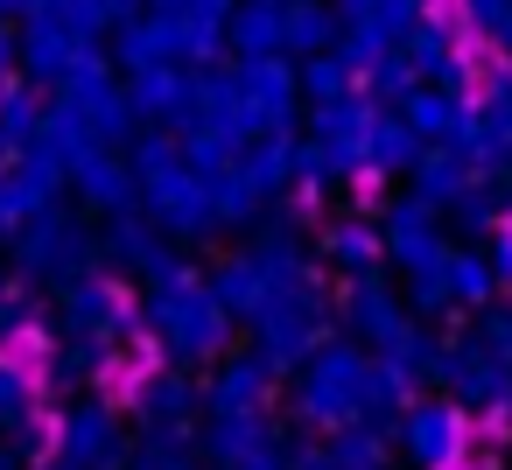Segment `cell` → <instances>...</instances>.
Returning <instances> with one entry per match:
<instances>
[{"instance_id":"277c9868","label":"cell","mask_w":512,"mask_h":470,"mask_svg":"<svg viewBox=\"0 0 512 470\" xmlns=\"http://www.w3.org/2000/svg\"><path fill=\"white\" fill-rule=\"evenodd\" d=\"M393 442L414 470H456L470 463V414L456 400H407V414L393 421Z\"/></svg>"},{"instance_id":"5bb4252c","label":"cell","mask_w":512,"mask_h":470,"mask_svg":"<svg viewBox=\"0 0 512 470\" xmlns=\"http://www.w3.org/2000/svg\"><path fill=\"white\" fill-rule=\"evenodd\" d=\"M470 337H477L491 358H505V365H512V302H491V309H477Z\"/></svg>"},{"instance_id":"7a4b0ae2","label":"cell","mask_w":512,"mask_h":470,"mask_svg":"<svg viewBox=\"0 0 512 470\" xmlns=\"http://www.w3.org/2000/svg\"><path fill=\"white\" fill-rule=\"evenodd\" d=\"M323 330H330V309L316 295V281H295L288 295H274L260 316H253V337H260V365L267 372H295L323 351Z\"/></svg>"},{"instance_id":"9c48e42d","label":"cell","mask_w":512,"mask_h":470,"mask_svg":"<svg viewBox=\"0 0 512 470\" xmlns=\"http://www.w3.org/2000/svg\"><path fill=\"white\" fill-rule=\"evenodd\" d=\"M442 288H449V302L456 309H491L498 302V281H491V260H484V246H449L442 253Z\"/></svg>"},{"instance_id":"6da1fadb","label":"cell","mask_w":512,"mask_h":470,"mask_svg":"<svg viewBox=\"0 0 512 470\" xmlns=\"http://www.w3.org/2000/svg\"><path fill=\"white\" fill-rule=\"evenodd\" d=\"M365 407H372V351H365V344H323V351L302 365V379H295V414H302V428L337 435V428L365 421Z\"/></svg>"},{"instance_id":"8992f818","label":"cell","mask_w":512,"mask_h":470,"mask_svg":"<svg viewBox=\"0 0 512 470\" xmlns=\"http://www.w3.org/2000/svg\"><path fill=\"white\" fill-rule=\"evenodd\" d=\"M337 316H344L351 344H365V351H386V344H393V337L414 323L407 295H400L386 274H358V281H344V302H337Z\"/></svg>"},{"instance_id":"5b68a950","label":"cell","mask_w":512,"mask_h":470,"mask_svg":"<svg viewBox=\"0 0 512 470\" xmlns=\"http://www.w3.org/2000/svg\"><path fill=\"white\" fill-rule=\"evenodd\" d=\"M379 239H386V260H393L400 274H428V267H442V253H449L442 211H435V204H421L414 190H407L400 204H386Z\"/></svg>"},{"instance_id":"30bf717a","label":"cell","mask_w":512,"mask_h":470,"mask_svg":"<svg viewBox=\"0 0 512 470\" xmlns=\"http://www.w3.org/2000/svg\"><path fill=\"white\" fill-rule=\"evenodd\" d=\"M323 253H330V267H344V281H358V274H379L386 239H379V225H365V218H337V225L323 232Z\"/></svg>"},{"instance_id":"e0dca14e","label":"cell","mask_w":512,"mask_h":470,"mask_svg":"<svg viewBox=\"0 0 512 470\" xmlns=\"http://www.w3.org/2000/svg\"><path fill=\"white\" fill-rule=\"evenodd\" d=\"M463 15H470V22H484V29H498V22L512 15V0H463Z\"/></svg>"},{"instance_id":"ba28073f","label":"cell","mask_w":512,"mask_h":470,"mask_svg":"<svg viewBox=\"0 0 512 470\" xmlns=\"http://www.w3.org/2000/svg\"><path fill=\"white\" fill-rule=\"evenodd\" d=\"M407 176H414V197H421V204H435V211H449V204L477 183V169H470L456 148H421V162H414Z\"/></svg>"},{"instance_id":"3957f363","label":"cell","mask_w":512,"mask_h":470,"mask_svg":"<svg viewBox=\"0 0 512 470\" xmlns=\"http://www.w3.org/2000/svg\"><path fill=\"white\" fill-rule=\"evenodd\" d=\"M435 379H442V400H456L463 414H512V365L491 358L470 330L463 337H442Z\"/></svg>"},{"instance_id":"4fadbf2b","label":"cell","mask_w":512,"mask_h":470,"mask_svg":"<svg viewBox=\"0 0 512 470\" xmlns=\"http://www.w3.org/2000/svg\"><path fill=\"white\" fill-rule=\"evenodd\" d=\"M330 36H337V22L316 8V0H295V8L281 15V43H288V50H323Z\"/></svg>"},{"instance_id":"9a60e30c","label":"cell","mask_w":512,"mask_h":470,"mask_svg":"<svg viewBox=\"0 0 512 470\" xmlns=\"http://www.w3.org/2000/svg\"><path fill=\"white\" fill-rule=\"evenodd\" d=\"M484 260H491V281L512 288V225H498V232L484 239Z\"/></svg>"},{"instance_id":"52a82bcc","label":"cell","mask_w":512,"mask_h":470,"mask_svg":"<svg viewBox=\"0 0 512 470\" xmlns=\"http://www.w3.org/2000/svg\"><path fill=\"white\" fill-rule=\"evenodd\" d=\"M64 463L71 470H113L120 463V421L106 407H78L64 421Z\"/></svg>"},{"instance_id":"d6986e66","label":"cell","mask_w":512,"mask_h":470,"mask_svg":"<svg viewBox=\"0 0 512 470\" xmlns=\"http://www.w3.org/2000/svg\"><path fill=\"white\" fill-rule=\"evenodd\" d=\"M491 36H498V57H505V64H512V15H505V22H498V29H491Z\"/></svg>"},{"instance_id":"7c38bea8","label":"cell","mask_w":512,"mask_h":470,"mask_svg":"<svg viewBox=\"0 0 512 470\" xmlns=\"http://www.w3.org/2000/svg\"><path fill=\"white\" fill-rule=\"evenodd\" d=\"M414 162H421V134L400 113H379L372 120V141H365V176H407Z\"/></svg>"},{"instance_id":"2e32d148","label":"cell","mask_w":512,"mask_h":470,"mask_svg":"<svg viewBox=\"0 0 512 470\" xmlns=\"http://www.w3.org/2000/svg\"><path fill=\"white\" fill-rule=\"evenodd\" d=\"M232 470H288V449H281V442H260V449H253V456H239Z\"/></svg>"},{"instance_id":"8fae6325","label":"cell","mask_w":512,"mask_h":470,"mask_svg":"<svg viewBox=\"0 0 512 470\" xmlns=\"http://www.w3.org/2000/svg\"><path fill=\"white\" fill-rule=\"evenodd\" d=\"M267 386H274V372L260 365V358H239V365H225L218 379H211V414H267Z\"/></svg>"},{"instance_id":"ac0fdd59","label":"cell","mask_w":512,"mask_h":470,"mask_svg":"<svg viewBox=\"0 0 512 470\" xmlns=\"http://www.w3.org/2000/svg\"><path fill=\"white\" fill-rule=\"evenodd\" d=\"M22 400H29V393H22V379H15V372H0V421L22 414Z\"/></svg>"}]
</instances>
